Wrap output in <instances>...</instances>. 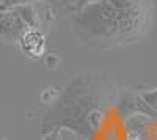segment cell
Wrapping results in <instances>:
<instances>
[{
	"label": "cell",
	"mask_w": 157,
	"mask_h": 140,
	"mask_svg": "<svg viewBox=\"0 0 157 140\" xmlns=\"http://www.w3.org/2000/svg\"><path fill=\"white\" fill-rule=\"evenodd\" d=\"M60 2H64V3H72V2H77V0H60Z\"/></svg>",
	"instance_id": "cell-5"
},
{
	"label": "cell",
	"mask_w": 157,
	"mask_h": 140,
	"mask_svg": "<svg viewBox=\"0 0 157 140\" xmlns=\"http://www.w3.org/2000/svg\"><path fill=\"white\" fill-rule=\"evenodd\" d=\"M38 2H47V0H0V8L8 10L21 5H30V3H38Z\"/></svg>",
	"instance_id": "cell-4"
},
{
	"label": "cell",
	"mask_w": 157,
	"mask_h": 140,
	"mask_svg": "<svg viewBox=\"0 0 157 140\" xmlns=\"http://www.w3.org/2000/svg\"><path fill=\"white\" fill-rule=\"evenodd\" d=\"M152 22V0H90L77 6L74 33L86 46L116 49L143 41Z\"/></svg>",
	"instance_id": "cell-1"
},
{
	"label": "cell",
	"mask_w": 157,
	"mask_h": 140,
	"mask_svg": "<svg viewBox=\"0 0 157 140\" xmlns=\"http://www.w3.org/2000/svg\"><path fill=\"white\" fill-rule=\"evenodd\" d=\"M27 30H30L29 25L16 8H0V40L17 43Z\"/></svg>",
	"instance_id": "cell-2"
},
{
	"label": "cell",
	"mask_w": 157,
	"mask_h": 140,
	"mask_svg": "<svg viewBox=\"0 0 157 140\" xmlns=\"http://www.w3.org/2000/svg\"><path fill=\"white\" fill-rule=\"evenodd\" d=\"M24 54L29 57H39L46 50V36L41 30H27L17 41Z\"/></svg>",
	"instance_id": "cell-3"
}]
</instances>
